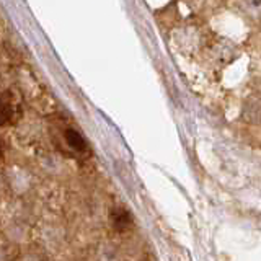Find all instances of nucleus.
<instances>
[{"label":"nucleus","instance_id":"obj_1","mask_svg":"<svg viewBox=\"0 0 261 261\" xmlns=\"http://www.w3.org/2000/svg\"><path fill=\"white\" fill-rule=\"evenodd\" d=\"M111 224L119 232L127 230V228L130 227V216L124 209H114L111 212Z\"/></svg>","mask_w":261,"mask_h":261},{"label":"nucleus","instance_id":"obj_2","mask_svg":"<svg viewBox=\"0 0 261 261\" xmlns=\"http://www.w3.org/2000/svg\"><path fill=\"white\" fill-rule=\"evenodd\" d=\"M65 139H67V144L72 147L73 150L77 152H84L87 149V144H85V139L82 137L77 130L73 129H69L67 133H65Z\"/></svg>","mask_w":261,"mask_h":261}]
</instances>
